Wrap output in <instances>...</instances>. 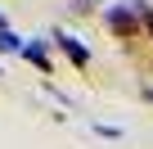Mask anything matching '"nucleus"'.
<instances>
[{"label":"nucleus","mask_w":153,"mask_h":149,"mask_svg":"<svg viewBox=\"0 0 153 149\" xmlns=\"http://www.w3.org/2000/svg\"><path fill=\"white\" fill-rule=\"evenodd\" d=\"M104 23H108L117 36H135V32H140V14H135L131 5H113V9L104 14Z\"/></svg>","instance_id":"1"},{"label":"nucleus","mask_w":153,"mask_h":149,"mask_svg":"<svg viewBox=\"0 0 153 149\" xmlns=\"http://www.w3.org/2000/svg\"><path fill=\"white\" fill-rule=\"evenodd\" d=\"M54 41L63 45V54H68L72 63H86V59H90V50H86L81 41H76V36H68V32H54Z\"/></svg>","instance_id":"2"},{"label":"nucleus","mask_w":153,"mask_h":149,"mask_svg":"<svg viewBox=\"0 0 153 149\" xmlns=\"http://www.w3.org/2000/svg\"><path fill=\"white\" fill-rule=\"evenodd\" d=\"M23 59H32V63L50 68V45H45V41H27V45H23Z\"/></svg>","instance_id":"3"},{"label":"nucleus","mask_w":153,"mask_h":149,"mask_svg":"<svg viewBox=\"0 0 153 149\" xmlns=\"http://www.w3.org/2000/svg\"><path fill=\"white\" fill-rule=\"evenodd\" d=\"M0 50H9V54H23V36H14L9 27H0Z\"/></svg>","instance_id":"4"},{"label":"nucleus","mask_w":153,"mask_h":149,"mask_svg":"<svg viewBox=\"0 0 153 149\" xmlns=\"http://www.w3.org/2000/svg\"><path fill=\"white\" fill-rule=\"evenodd\" d=\"M131 9L140 14V27H149V32H153V9L144 5V0H131Z\"/></svg>","instance_id":"5"},{"label":"nucleus","mask_w":153,"mask_h":149,"mask_svg":"<svg viewBox=\"0 0 153 149\" xmlns=\"http://www.w3.org/2000/svg\"><path fill=\"white\" fill-rule=\"evenodd\" d=\"M68 9H76V14H86V9H95V0H68Z\"/></svg>","instance_id":"6"},{"label":"nucleus","mask_w":153,"mask_h":149,"mask_svg":"<svg viewBox=\"0 0 153 149\" xmlns=\"http://www.w3.org/2000/svg\"><path fill=\"white\" fill-rule=\"evenodd\" d=\"M0 27H5V18H0Z\"/></svg>","instance_id":"7"},{"label":"nucleus","mask_w":153,"mask_h":149,"mask_svg":"<svg viewBox=\"0 0 153 149\" xmlns=\"http://www.w3.org/2000/svg\"><path fill=\"white\" fill-rule=\"evenodd\" d=\"M149 100H153V91H149Z\"/></svg>","instance_id":"8"}]
</instances>
